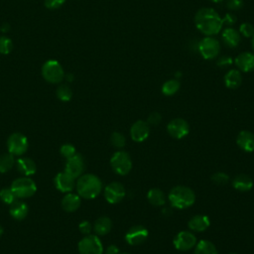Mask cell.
<instances>
[{
  "label": "cell",
  "mask_w": 254,
  "mask_h": 254,
  "mask_svg": "<svg viewBox=\"0 0 254 254\" xmlns=\"http://www.w3.org/2000/svg\"><path fill=\"white\" fill-rule=\"evenodd\" d=\"M194 23L197 30L206 37L218 34L223 26L222 19L211 8H200L194 15Z\"/></svg>",
  "instance_id": "obj_1"
},
{
  "label": "cell",
  "mask_w": 254,
  "mask_h": 254,
  "mask_svg": "<svg viewBox=\"0 0 254 254\" xmlns=\"http://www.w3.org/2000/svg\"><path fill=\"white\" fill-rule=\"evenodd\" d=\"M75 189L80 197L92 199L101 192L102 182L93 174H82L75 182Z\"/></svg>",
  "instance_id": "obj_2"
},
{
  "label": "cell",
  "mask_w": 254,
  "mask_h": 254,
  "mask_svg": "<svg viewBox=\"0 0 254 254\" xmlns=\"http://www.w3.org/2000/svg\"><path fill=\"white\" fill-rule=\"evenodd\" d=\"M168 199L172 207L177 209H186L190 207L195 201L194 191L186 186H176L171 189Z\"/></svg>",
  "instance_id": "obj_3"
},
{
  "label": "cell",
  "mask_w": 254,
  "mask_h": 254,
  "mask_svg": "<svg viewBox=\"0 0 254 254\" xmlns=\"http://www.w3.org/2000/svg\"><path fill=\"white\" fill-rule=\"evenodd\" d=\"M132 160L130 155L124 150H118L110 158L112 171L119 176H126L132 170Z\"/></svg>",
  "instance_id": "obj_4"
},
{
  "label": "cell",
  "mask_w": 254,
  "mask_h": 254,
  "mask_svg": "<svg viewBox=\"0 0 254 254\" xmlns=\"http://www.w3.org/2000/svg\"><path fill=\"white\" fill-rule=\"evenodd\" d=\"M17 198H28L37 191L36 183L29 177H21L14 180L10 186Z\"/></svg>",
  "instance_id": "obj_5"
},
{
  "label": "cell",
  "mask_w": 254,
  "mask_h": 254,
  "mask_svg": "<svg viewBox=\"0 0 254 254\" xmlns=\"http://www.w3.org/2000/svg\"><path fill=\"white\" fill-rule=\"evenodd\" d=\"M79 254H103V245L96 234L84 235L77 244Z\"/></svg>",
  "instance_id": "obj_6"
},
{
  "label": "cell",
  "mask_w": 254,
  "mask_h": 254,
  "mask_svg": "<svg viewBox=\"0 0 254 254\" xmlns=\"http://www.w3.org/2000/svg\"><path fill=\"white\" fill-rule=\"evenodd\" d=\"M8 152L15 157H21L29 148V141L27 137L19 132L12 133L7 139Z\"/></svg>",
  "instance_id": "obj_7"
},
{
  "label": "cell",
  "mask_w": 254,
  "mask_h": 254,
  "mask_svg": "<svg viewBox=\"0 0 254 254\" xmlns=\"http://www.w3.org/2000/svg\"><path fill=\"white\" fill-rule=\"evenodd\" d=\"M43 77L51 83H59L63 80L64 72L61 64L57 61L51 60L44 64L42 67Z\"/></svg>",
  "instance_id": "obj_8"
},
{
  "label": "cell",
  "mask_w": 254,
  "mask_h": 254,
  "mask_svg": "<svg viewBox=\"0 0 254 254\" xmlns=\"http://www.w3.org/2000/svg\"><path fill=\"white\" fill-rule=\"evenodd\" d=\"M197 50L204 60L215 59L220 52L219 42L212 37H205L198 42Z\"/></svg>",
  "instance_id": "obj_9"
},
{
  "label": "cell",
  "mask_w": 254,
  "mask_h": 254,
  "mask_svg": "<svg viewBox=\"0 0 254 254\" xmlns=\"http://www.w3.org/2000/svg\"><path fill=\"white\" fill-rule=\"evenodd\" d=\"M195 235L189 230H182L176 234L173 239V245L177 250L180 251H189L194 248L196 245Z\"/></svg>",
  "instance_id": "obj_10"
},
{
  "label": "cell",
  "mask_w": 254,
  "mask_h": 254,
  "mask_svg": "<svg viewBox=\"0 0 254 254\" xmlns=\"http://www.w3.org/2000/svg\"><path fill=\"white\" fill-rule=\"evenodd\" d=\"M126 194L124 186L119 182L109 183L103 190V195L105 200L110 204H116L120 202Z\"/></svg>",
  "instance_id": "obj_11"
},
{
  "label": "cell",
  "mask_w": 254,
  "mask_h": 254,
  "mask_svg": "<svg viewBox=\"0 0 254 254\" xmlns=\"http://www.w3.org/2000/svg\"><path fill=\"white\" fill-rule=\"evenodd\" d=\"M168 134L174 139H183L190 132V125L183 118H174L167 125Z\"/></svg>",
  "instance_id": "obj_12"
},
{
  "label": "cell",
  "mask_w": 254,
  "mask_h": 254,
  "mask_svg": "<svg viewBox=\"0 0 254 254\" xmlns=\"http://www.w3.org/2000/svg\"><path fill=\"white\" fill-rule=\"evenodd\" d=\"M148 235H149V231L145 226L134 225L127 230L124 236V239L129 245L137 246L145 242L146 239L148 238Z\"/></svg>",
  "instance_id": "obj_13"
},
{
  "label": "cell",
  "mask_w": 254,
  "mask_h": 254,
  "mask_svg": "<svg viewBox=\"0 0 254 254\" xmlns=\"http://www.w3.org/2000/svg\"><path fill=\"white\" fill-rule=\"evenodd\" d=\"M84 169H85L84 159L80 154L76 153L74 156L66 160L64 172H66L72 178L77 179L83 174Z\"/></svg>",
  "instance_id": "obj_14"
},
{
  "label": "cell",
  "mask_w": 254,
  "mask_h": 254,
  "mask_svg": "<svg viewBox=\"0 0 254 254\" xmlns=\"http://www.w3.org/2000/svg\"><path fill=\"white\" fill-rule=\"evenodd\" d=\"M150 135V125L147 121L137 120L130 128V137L136 143H142L148 139Z\"/></svg>",
  "instance_id": "obj_15"
},
{
  "label": "cell",
  "mask_w": 254,
  "mask_h": 254,
  "mask_svg": "<svg viewBox=\"0 0 254 254\" xmlns=\"http://www.w3.org/2000/svg\"><path fill=\"white\" fill-rule=\"evenodd\" d=\"M56 189L64 193L70 192L75 188V179L66 172L59 173L54 179Z\"/></svg>",
  "instance_id": "obj_16"
},
{
  "label": "cell",
  "mask_w": 254,
  "mask_h": 254,
  "mask_svg": "<svg viewBox=\"0 0 254 254\" xmlns=\"http://www.w3.org/2000/svg\"><path fill=\"white\" fill-rule=\"evenodd\" d=\"M236 144L240 150L246 153L254 151V134L248 130H242L236 137Z\"/></svg>",
  "instance_id": "obj_17"
},
{
  "label": "cell",
  "mask_w": 254,
  "mask_h": 254,
  "mask_svg": "<svg viewBox=\"0 0 254 254\" xmlns=\"http://www.w3.org/2000/svg\"><path fill=\"white\" fill-rule=\"evenodd\" d=\"M234 63L240 71L251 72L254 71V54L249 52H244L239 54Z\"/></svg>",
  "instance_id": "obj_18"
},
{
  "label": "cell",
  "mask_w": 254,
  "mask_h": 254,
  "mask_svg": "<svg viewBox=\"0 0 254 254\" xmlns=\"http://www.w3.org/2000/svg\"><path fill=\"white\" fill-rule=\"evenodd\" d=\"M210 225V220L205 214H195L188 221L189 228L193 232H203Z\"/></svg>",
  "instance_id": "obj_19"
},
{
  "label": "cell",
  "mask_w": 254,
  "mask_h": 254,
  "mask_svg": "<svg viewBox=\"0 0 254 254\" xmlns=\"http://www.w3.org/2000/svg\"><path fill=\"white\" fill-rule=\"evenodd\" d=\"M81 203V197L77 193L67 192L64 195L61 201L62 208L66 212H74L77 210Z\"/></svg>",
  "instance_id": "obj_20"
},
{
  "label": "cell",
  "mask_w": 254,
  "mask_h": 254,
  "mask_svg": "<svg viewBox=\"0 0 254 254\" xmlns=\"http://www.w3.org/2000/svg\"><path fill=\"white\" fill-rule=\"evenodd\" d=\"M232 187L241 192H246L249 191L250 190H252L253 188V180L250 176L246 175V174H238L236 175L232 181H231Z\"/></svg>",
  "instance_id": "obj_21"
},
{
  "label": "cell",
  "mask_w": 254,
  "mask_h": 254,
  "mask_svg": "<svg viewBox=\"0 0 254 254\" xmlns=\"http://www.w3.org/2000/svg\"><path fill=\"white\" fill-rule=\"evenodd\" d=\"M15 165H16V168L19 171V173L25 177L32 176L37 171L36 163L28 157H19L16 160Z\"/></svg>",
  "instance_id": "obj_22"
},
{
  "label": "cell",
  "mask_w": 254,
  "mask_h": 254,
  "mask_svg": "<svg viewBox=\"0 0 254 254\" xmlns=\"http://www.w3.org/2000/svg\"><path fill=\"white\" fill-rule=\"evenodd\" d=\"M29 212V206L26 202L16 199L12 204H10L9 213L16 220H23L27 217Z\"/></svg>",
  "instance_id": "obj_23"
},
{
  "label": "cell",
  "mask_w": 254,
  "mask_h": 254,
  "mask_svg": "<svg viewBox=\"0 0 254 254\" xmlns=\"http://www.w3.org/2000/svg\"><path fill=\"white\" fill-rule=\"evenodd\" d=\"M112 221L108 216H100L93 223V231L97 236H103L110 232Z\"/></svg>",
  "instance_id": "obj_24"
},
{
  "label": "cell",
  "mask_w": 254,
  "mask_h": 254,
  "mask_svg": "<svg viewBox=\"0 0 254 254\" xmlns=\"http://www.w3.org/2000/svg\"><path fill=\"white\" fill-rule=\"evenodd\" d=\"M224 84L229 89H236L242 83V75L238 69H230L224 75Z\"/></svg>",
  "instance_id": "obj_25"
},
{
  "label": "cell",
  "mask_w": 254,
  "mask_h": 254,
  "mask_svg": "<svg viewBox=\"0 0 254 254\" xmlns=\"http://www.w3.org/2000/svg\"><path fill=\"white\" fill-rule=\"evenodd\" d=\"M221 37H222L223 43L231 49L236 48L240 43V34L233 28L224 29Z\"/></svg>",
  "instance_id": "obj_26"
},
{
  "label": "cell",
  "mask_w": 254,
  "mask_h": 254,
  "mask_svg": "<svg viewBox=\"0 0 254 254\" xmlns=\"http://www.w3.org/2000/svg\"><path fill=\"white\" fill-rule=\"evenodd\" d=\"M147 199L149 203L154 206H163L166 202L164 191L158 188H152L148 190Z\"/></svg>",
  "instance_id": "obj_27"
},
{
  "label": "cell",
  "mask_w": 254,
  "mask_h": 254,
  "mask_svg": "<svg viewBox=\"0 0 254 254\" xmlns=\"http://www.w3.org/2000/svg\"><path fill=\"white\" fill-rule=\"evenodd\" d=\"M193 254H218L215 245L206 239H202L194 246Z\"/></svg>",
  "instance_id": "obj_28"
},
{
  "label": "cell",
  "mask_w": 254,
  "mask_h": 254,
  "mask_svg": "<svg viewBox=\"0 0 254 254\" xmlns=\"http://www.w3.org/2000/svg\"><path fill=\"white\" fill-rule=\"evenodd\" d=\"M16 160L15 156L10 154L9 152L6 154H3L0 156V173L5 174L12 170V168L15 166Z\"/></svg>",
  "instance_id": "obj_29"
},
{
  "label": "cell",
  "mask_w": 254,
  "mask_h": 254,
  "mask_svg": "<svg viewBox=\"0 0 254 254\" xmlns=\"http://www.w3.org/2000/svg\"><path fill=\"white\" fill-rule=\"evenodd\" d=\"M181 87V83L178 79H169L162 85V93L166 96H172L176 94Z\"/></svg>",
  "instance_id": "obj_30"
},
{
  "label": "cell",
  "mask_w": 254,
  "mask_h": 254,
  "mask_svg": "<svg viewBox=\"0 0 254 254\" xmlns=\"http://www.w3.org/2000/svg\"><path fill=\"white\" fill-rule=\"evenodd\" d=\"M110 144L114 148L121 150L126 145V138L121 132L114 131L110 136Z\"/></svg>",
  "instance_id": "obj_31"
},
{
  "label": "cell",
  "mask_w": 254,
  "mask_h": 254,
  "mask_svg": "<svg viewBox=\"0 0 254 254\" xmlns=\"http://www.w3.org/2000/svg\"><path fill=\"white\" fill-rule=\"evenodd\" d=\"M56 93H57L58 98L62 101H69L72 97V91L67 84L60 85L58 87Z\"/></svg>",
  "instance_id": "obj_32"
},
{
  "label": "cell",
  "mask_w": 254,
  "mask_h": 254,
  "mask_svg": "<svg viewBox=\"0 0 254 254\" xmlns=\"http://www.w3.org/2000/svg\"><path fill=\"white\" fill-rule=\"evenodd\" d=\"M0 199L5 204H12L16 199H18L11 190V188H3L0 190Z\"/></svg>",
  "instance_id": "obj_33"
},
{
  "label": "cell",
  "mask_w": 254,
  "mask_h": 254,
  "mask_svg": "<svg viewBox=\"0 0 254 254\" xmlns=\"http://www.w3.org/2000/svg\"><path fill=\"white\" fill-rule=\"evenodd\" d=\"M60 153L64 158H65L67 160L76 154V150L72 144L66 143V144H64L61 146Z\"/></svg>",
  "instance_id": "obj_34"
},
{
  "label": "cell",
  "mask_w": 254,
  "mask_h": 254,
  "mask_svg": "<svg viewBox=\"0 0 254 254\" xmlns=\"http://www.w3.org/2000/svg\"><path fill=\"white\" fill-rule=\"evenodd\" d=\"M211 181L217 186H224L229 182V176L224 172H216L211 176Z\"/></svg>",
  "instance_id": "obj_35"
},
{
  "label": "cell",
  "mask_w": 254,
  "mask_h": 254,
  "mask_svg": "<svg viewBox=\"0 0 254 254\" xmlns=\"http://www.w3.org/2000/svg\"><path fill=\"white\" fill-rule=\"evenodd\" d=\"M13 49V43L8 37L0 38V54L8 55Z\"/></svg>",
  "instance_id": "obj_36"
},
{
  "label": "cell",
  "mask_w": 254,
  "mask_h": 254,
  "mask_svg": "<svg viewBox=\"0 0 254 254\" xmlns=\"http://www.w3.org/2000/svg\"><path fill=\"white\" fill-rule=\"evenodd\" d=\"M239 34L245 38H250L254 35V27L250 23H243L239 27Z\"/></svg>",
  "instance_id": "obj_37"
},
{
  "label": "cell",
  "mask_w": 254,
  "mask_h": 254,
  "mask_svg": "<svg viewBox=\"0 0 254 254\" xmlns=\"http://www.w3.org/2000/svg\"><path fill=\"white\" fill-rule=\"evenodd\" d=\"M161 121H162V115L157 111L150 113L148 116V119H147V123L150 126H157L160 124Z\"/></svg>",
  "instance_id": "obj_38"
},
{
  "label": "cell",
  "mask_w": 254,
  "mask_h": 254,
  "mask_svg": "<svg viewBox=\"0 0 254 254\" xmlns=\"http://www.w3.org/2000/svg\"><path fill=\"white\" fill-rule=\"evenodd\" d=\"M78 229L79 231L83 234V235H88L91 233V231L93 230V225L87 221V220H82L79 224H78Z\"/></svg>",
  "instance_id": "obj_39"
},
{
  "label": "cell",
  "mask_w": 254,
  "mask_h": 254,
  "mask_svg": "<svg viewBox=\"0 0 254 254\" xmlns=\"http://www.w3.org/2000/svg\"><path fill=\"white\" fill-rule=\"evenodd\" d=\"M243 5H244L243 0H228L226 3L227 8L232 11L240 10L243 7Z\"/></svg>",
  "instance_id": "obj_40"
},
{
  "label": "cell",
  "mask_w": 254,
  "mask_h": 254,
  "mask_svg": "<svg viewBox=\"0 0 254 254\" xmlns=\"http://www.w3.org/2000/svg\"><path fill=\"white\" fill-rule=\"evenodd\" d=\"M232 63H233L232 58H230L228 56H222L217 60L216 64H217V66H220V67H226V66L231 65Z\"/></svg>",
  "instance_id": "obj_41"
},
{
  "label": "cell",
  "mask_w": 254,
  "mask_h": 254,
  "mask_svg": "<svg viewBox=\"0 0 254 254\" xmlns=\"http://www.w3.org/2000/svg\"><path fill=\"white\" fill-rule=\"evenodd\" d=\"M65 0H45V6L49 9H57L60 8Z\"/></svg>",
  "instance_id": "obj_42"
},
{
  "label": "cell",
  "mask_w": 254,
  "mask_h": 254,
  "mask_svg": "<svg viewBox=\"0 0 254 254\" xmlns=\"http://www.w3.org/2000/svg\"><path fill=\"white\" fill-rule=\"evenodd\" d=\"M236 22V18L231 13H226L225 16L222 18V23L227 26H232Z\"/></svg>",
  "instance_id": "obj_43"
},
{
  "label": "cell",
  "mask_w": 254,
  "mask_h": 254,
  "mask_svg": "<svg viewBox=\"0 0 254 254\" xmlns=\"http://www.w3.org/2000/svg\"><path fill=\"white\" fill-rule=\"evenodd\" d=\"M104 254H119V248L118 246H116L115 244H110L109 246H107V248L103 251Z\"/></svg>",
  "instance_id": "obj_44"
},
{
  "label": "cell",
  "mask_w": 254,
  "mask_h": 254,
  "mask_svg": "<svg viewBox=\"0 0 254 254\" xmlns=\"http://www.w3.org/2000/svg\"><path fill=\"white\" fill-rule=\"evenodd\" d=\"M251 46H252V49L254 51V35L252 36V40H251Z\"/></svg>",
  "instance_id": "obj_45"
},
{
  "label": "cell",
  "mask_w": 254,
  "mask_h": 254,
  "mask_svg": "<svg viewBox=\"0 0 254 254\" xmlns=\"http://www.w3.org/2000/svg\"><path fill=\"white\" fill-rule=\"evenodd\" d=\"M3 232H4V230H3V227H2V225L0 224V237L2 236V234H3Z\"/></svg>",
  "instance_id": "obj_46"
},
{
  "label": "cell",
  "mask_w": 254,
  "mask_h": 254,
  "mask_svg": "<svg viewBox=\"0 0 254 254\" xmlns=\"http://www.w3.org/2000/svg\"><path fill=\"white\" fill-rule=\"evenodd\" d=\"M209 1H211L213 3H219V2H222L223 0H209Z\"/></svg>",
  "instance_id": "obj_47"
},
{
  "label": "cell",
  "mask_w": 254,
  "mask_h": 254,
  "mask_svg": "<svg viewBox=\"0 0 254 254\" xmlns=\"http://www.w3.org/2000/svg\"><path fill=\"white\" fill-rule=\"evenodd\" d=\"M119 254H131V253H128V252H123V253H119Z\"/></svg>",
  "instance_id": "obj_48"
},
{
  "label": "cell",
  "mask_w": 254,
  "mask_h": 254,
  "mask_svg": "<svg viewBox=\"0 0 254 254\" xmlns=\"http://www.w3.org/2000/svg\"><path fill=\"white\" fill-rule=\"evenodd\" d=\"M229 254H236V253H229Z\"/></svg>",
  "instance_id": "obj_49"
}]
</instances>
